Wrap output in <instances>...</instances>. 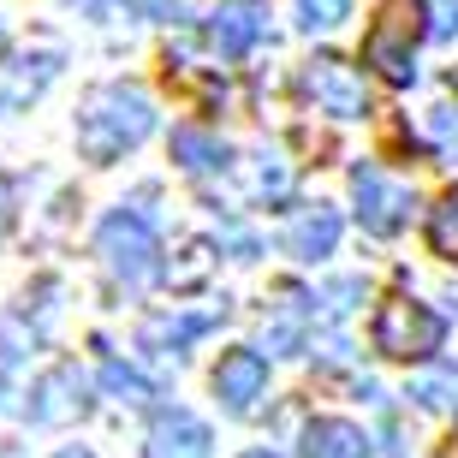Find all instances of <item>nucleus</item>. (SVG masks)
<instances>
[{
  "label": "nucleus",
  "instance_id": "17",
  "mask_svg": "<svg viewBox=\"0 0 458 458\" xmlns=\"http://www.w3.org/2000/svg\"><path fill=\"white\" fill-rule=\"evenodd\" d=\"M102 387L114 393L119 405H149V399H155V381H143V375H137L131 363H119V357L102 363Z\"/></svg>",
  "mask_w": 458,
  "mask_h": 458
},
{
  "label": "nucleus",
  "instance_id": "4",
  "mask_svg": "<svg viewBox=\"0 0 458 458\" xmlns=\"http://www.w3.org/2000/svg\"><path fill=\"white\" fill-rule=\"evenodd\" d=\"M441 334H446V322L428 304H417V298H387L381 316H375V352L399 357V363H423V357H435L441 352Z\"/></svg>",
  "mask_w": 458,
  "mask_h": 458
},
{
  "label": "nucleus",
  "instance_id": "9",
  "mask_svg": "<svg viewBox=\"0 0 458 458\" xmlns=\"http://www.w3.org/2000/svg\"><path fill=\"white\" fill-rule=\"evenodd\" d=\"M84 369L78 363H54L30 393V423H72V417H84L89 399H84Z\"/></svg>",
  "mask_w": 458,
  "mask_h": 458
},
{
  "label": "nucleus",
  "instance_id": "20",
  "mask_svg": "<svg viewBox=\"0 0 458 458\" xmlns=\"http://www.w3.org/2000/svg\"><path fill=\"white\" fill-rule=\"evenodd\" d=\"M428 244L441 256H458V191H446L441 203L428 208Z\"/></svg>",
  "mask_w": 458,
  "mask_h": 458
},
{
  "label": "nucleus",
  "instance_id": "25",
  "mask_svg": "<svg viewBox=\"0 0 458 458\" xmlns=\"http://www.w3.org/2000/svg\"><path fill=\"white\" fill-rule=\"evenodd\" d=\"M6 226H13V185L0 179V238H6Z\"/></svg>",
  "mask_w": 458,
  "mask_h": 458
},
{
  "label": "nucleus",
  "instance_id": "3",
  "mask_svg": "<svg viewBox=\"0 0 458 458\" xmlns=\"http://www.w3.org/2000/svg\"><path fill=\"white\" fill-rule=\"evenodd\" d=\"M417 36H423L417 6H387V13L369 24V36H363V66L393 89L417 84Z\"/></svg>",
  "mask_w": 458,
  "mask_h": 458
},
{
  "label": "nucleus",
  "instance_id": "1",
  "mask_svg": "<svg viewBox=\"0 0 458 458\" xmlns=\"http://www.w3.org/2000/svg\"><path fill=\"white\" fill-rule=\"evenodd\" d=\"M149 131H155V102L137 84H102L78 107V149H84L96 167H107V161H119L125 149H137Z\"/></svg>",
  "mask_w": 458,
  "mask_h": 458
},
{
  "label": "nucleus",
  "instance_id": "21",
  "mask_svg": "<svg viewBox=\"0 0 458 458\" xmlns=\"http://www.w3.org/2000/svg\"><path fill=\"white\" fill-rule=\"evenodd\" d=\"M428 137H435V149H441L446 161L458 167V114H446V107H435V114H428Z\"/></svg>",
  "mask_w": 458,
  "mask_h": 458
},
{
  "label": "nucleus",
  "instance_id": "5",
  "mask_svg": "<svg viewBox=\"0 0 458 458\" xmlns=\"http://www.w3.org/2000/svg\"><path fill=\"white\" fill-rule=\"evenodd\" d=\"M352 197H357V221H363V233H375V238H393L411 221V208H417V191L399 185V179H387L375 161H357L352 167Z\"/></svg>",
  "mask_w": 458,
  "mask_h": 458
},
{
  "label": "nucleus",
  "instance_id": "22",
  "mask_svg": "<svg viewBox=\"0 0 458 458\" xmlns=\"http://www.w3.org/2000/svg\"><path fill=\"white\" fill-rule=\"evenodd\" d=\"M428 36L435 42H453L458 36V0H428Z\"/></svg>",
  "mask_w": 458,
  "mask_h": 458
},
{
  "label": "nucleus",
  "instance_id": "18",
  "mask_svg": "<svg viewBox=\"0 0 458 458\" xmlns=\"http://www.w3.org/2000/svg\"><path fill=\"white\" fill-rule=\"evenodd\" d=\"M292 13H298V30L316 36V30H340L345 18H352V0H298Z\"/></svg>",
  "mask_w": 458,
  "mask_h": 458
},
{
  "label": "nucleus",
  "instance_id": "15",
  "mask_svg": "<svg viewBox=\"0 0 458 458\" xmlns=\"http://www.w3.org/2000/svg\"><path fill=\"white\" fill-rule=\"evenodd\" d=\"M173 161H179L185 173H197V179H208V173H226V167H233V149H226L215 131L179 125V131H173Z\"/></svg>",
  "mask_w": 458,
  "mask_h": 458
},
{
  "label": "nucleus",
  "instance_id": "29",
  "mask_svg": "<svg viewBox=\"0 0 458 458\" xmlns=\"http://www.w3.org/2000/svg\"><path fill=\"white\" fill-rule=\"evenodd\" d=\"M0 42H6V24H0Z\"/></svg>",
  "mask_w": 458,
  "mask_h": 458
},
{
  "label": "nucleus",
  "instance_id": "19",
  "mask_svg": "<svg viewBox=\"0 0 458 458\" xmlns=\"http://www.w3.org/2000/svg\"><path fill=\"white\" fill-rule=\"evenodd\" d=\"M250 185H256V197H262V203H286L292 167H286V161H280L274 149H262V155H256V179H250Z\"/></svg>",
  "mask_w": 458,
  "mask_h": 458
},
{
  "label": "nucleus",
  "instance_id": "6",
  "mask_svg": "<svg viewBox=\"0 0 458 458\" xmlns=\"http://www.w3.org/2000/svg\"><path fill=\"white\" fill-rule=\"evenodd\" d=\"M304 96L316 102V114H327V119H363L369 114L363 78H357V66H345L340 54H316L304 66Z\"/></svg>",
  "mask_w": 458,
  "mask_h": 458
},
{
  "label": "nucleus",
  "instance_id": "16",
  "mask_svg": "<svg viewBox=\"0 0 458 458\" xmlns=\"http://www.w3.org/2000/svg\"><path fill=\"white\" fill-rule=\"evenodd\" d=\"M208 327H215V316H149V322H143V345L173 357V352H185L191 340H203Z\"/></svg>",
  "mask_w": 458,
  "mask_h": 458
},
{
  "label": "nucleus",
  "instance_id": "2",
  "mask_svg": "<svg viewBox=\"0 0 458 458\" xmlns=\"http://www.w3.org/2000/svg\"><path fill=\"white\" fill-rule=\"evenodd\" d=\"M96 256H102V268L119 286H149L161 274V238H155L149 215H137V208H114L107 215L102 233H96Z\"/></svg>",
  "mask_w": 458,
  "mask_h": 458
},
{
  "label": "nucleus",
  "instance_id": "24",
  "mask_svg": "<svg viewBox=\"0 0 458 458\" xmlns=\"http://www.w3.org/2000/svg\"><path fill=\"white\" fill-rule=\"evenodd\" d=\"M131 13H143V18H173L179 13V0H125Z\"/></svg>",
  "mask_w": 458,
  "mask_h": 458
},
{
  "label": "nucleus",
  "instance_id": "26",
  "mask_svg": "<svg viewBox=\"0 0 458 458\" xmlns=\"http://www.w3.org/2000/svg\"><path fill=\"white\" fill-rule=\"evenodd\" d=\"M66 6H78V13H89V18H107V13H114V0H66Z\"/></svg>",
  "mask_w": 458,
  "mask_h": 458
},
{
  "label": "nucleus",
  "instance_id": "28",
  "mask_svg": "<svg viewBox=\"0 0 458 458\" xmlns=\"http://www.w3.org/2000/svg\"><path fill=\"white\" fill-rule=\"evenodd\" d=\"M244 458H274V453H244Z\"/></svg>",
  "mask_w": 458,
  "mask_h": 458
},
{
  "label": "nucleus",
  "instance_id": "30",
  "mask_svg": "<svg viewBox=\"0 0 458 458\" xmlns=\"http://www.w3.org/2000/svg\"><path fill=\"white\" fill-rule=\"evenodd\" d=\"M453 89H458V72H453Z\"/></svg>",
  "mask_w": 458,
  "mask_h": 458
},
{
  "label": "nucleus",
  "instance_id": "27",
  "mask_svg": "<svg viewBox=\"0 0 458 458\" xmlns=\"http://www.w3.org/2000/svg\"><path fill=\"white\" fill-rule=\"evenodd\" d=\"M60 458H89V453H78V446H66V453H60Z\"/></svg>",
  "mask_w": 458,
  "mask_h": 458
},
{
  "label": "nucleus",
  "instance_id": "14",
  "mask_svg": "<svg viewBox=\"0 0 458 458\" xmlns=\"http://www.w3.org/2000/svg\"><path fill=\"white\" fill-rule=\"evenodd\" d=\"M304 458H375L369 435L357 423H340V417H316L304 428Z\"/></svg>",
  "mask_w": 458,
  "mask_h": 458
},
{
  "label": "nucleus",
  "instance_id": "23",
  "mask_svg": "<svg viewBox=\"0 0 458 458\" xmlns=\"http://www.w3.org/2000/svg\"><path fill=\"white\" fill-rule=\"evenodd\" d=\"M191 262L185 268H173V286H197V280H208V268H215V256H208V244H191Z\"/></svg>",
  "mask_w": 458,
  "mask_h": 458
},
{
  "label": "nucleus",
  "instance_id": "12",
  "mask_svg": "<svg viewBox=\"0 0 458 458\" xmlns=\"http://www.w3.org/2000/svg\"><path fill=\"white\" fill-rule=\"evenodd\" d=\"M334 244H340V215L322 203L286 226V256H298V262H322V256H334Z\"/></svg>",
  "mask_w": 458,
  "mask_h": 458
},
{
  "label": "nucleus",
  "instance_id": "7",
  "mask_svg": "<svg viewBox=\"0 0 458 458\" xmlns=\"http://www.w3.org/2000/svg\"><path fill=\"white\" fill-rule=\"evenodd\" d=\"M60 66H66V54H60V48H24V54H13V60L0 66V119L24 114V107H30L36 96L60 78Z\"/></svg>",
  "mask_w": 458,
  "mask_h": 458
},
{
  "label": "nucleus",
  "instance_id": "11",
  "mask_svg": "<svg viewBox=\"0 0 458 458\" xmlns=\"http://www.w3.org/2000/svg\"><path fill=\"white\" fill-rule=\"evenodd\" d=\"M215 435H208L203 417H191V411H161L149 423V458H208Z\"/></svg>",
  "mask_w": 458,
  "mask_h": 458
},
{
  "label": "nucleus",
  "instance_id": "8",
  "mask_svg": "<svg viewBox=\"0 0 458 458\" xmlns=\"http://www.w3.org/2000/svg\"><path fill=\"white\" fill-rule=\"evenodd\" d=\"M262 30H268V13L256 0H221L208 13V48L221 54V60H244L262 42Z\"/></svg>",
  "mask_w": 458,
  "mask_h": 458
},
{
  "label": "nucleus",
  "instance_id": "10",
  "mask_svg": "<svg viewBox=\"0 0 458 458\" xmlns=\"http://www.w3.org/2000/svg\"><path fill=\"white\" fill-rule=\"evenodd\" d=\"M262 393H268V363L256 352H226L221 369H215V399H221L233 417H250Z\"/></svg>",
  "mask_w": 458,
  "mask_h": 458
},
{
  "label": "nucleus",
  "instance_id": "13",
  "mask_svg": "<svg viewBox=\"0 0 458 458\" xmlns=\"http://www.w3.org/2000/svg\"><path fill=\"white\" fill-rule=\"evenodd\" d=\"M316 322V298L310 292H286L280 304H274V316L262 322V340H268V352L292 357L298 345H304V327Z\"/></svg>",
  "mask_w": 458,
  "mask_h": 458
}]
</instances>
